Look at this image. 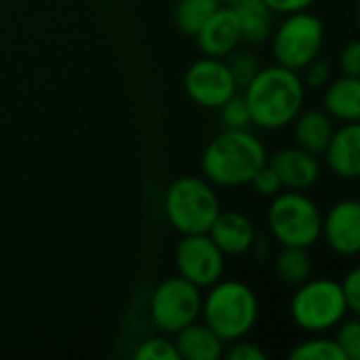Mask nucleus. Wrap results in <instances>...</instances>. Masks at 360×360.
<instances>
[{"label":"nucleus","mask_w":360,"mask_h":360,"mask_svg":"<svg viewBox=\"0 0 360 360\" xmlns=\"http://www.w3.org/2000/svg\"><path fill=\"white\" fill-rule=\"evenodd\" d=\"M209 236L226 255H245L257 240L253 221L238 211H221L213 221Z\"/></svg>","instance_id":"15"},{"label":"nucleus","mask_w":360,"mask_h":360,"mask_svg":"<svg viewBox=\"0 0 360 360\" xmlns=\"http://www.w3.org/2000/svg\"><path fill=\"white\" fill-rule=\"evenodd\" d=\"M200 316L226 344H232L253 331L259 319V300L240 281H217L202 297Z\"/></svg>","instance_id":"3"},{"label":"nucleus","mask_w":360,"mask_h":360,"mask_svg":"<svg viewBox=\"0 0 360 360\" xmlns=\"http://www.w3.org/2000/svg\"><path fill=\"white\" fill-rule=\"evenodd\" d=\"M137 360H181L175 342L165 338H150L146 340L133 354Z\"/></svg>","instance_id":"26"},{"label":"nucleus","mask_w":360,"mask_h":360,"mask_svg":"<svg viewBox=\"0 0 360 360\" xmlns=\"http://www.w3.org/2000/svg\"><path fill=\"white\" fill-rule=\"evenodd\" d=\"M340 72L346 76H359L360 78V38L350 40L338 57Z\"/></svg>","instance_id":"30"},{"label":"nucleus","mask_w":360,"mask_h":360,"mask_svg":"<svg viewBox=\"0 0 360 360\" xmlns=\"http://www.w3.org/2000/svg\"><path fill=\"white\" fill-rule=\"evenodd\" d=\"M291 360H346L338 340L327 333H314L310 340L297 344L291 352Z\"/></svg>","instance_id":"22"},{"label":"nucleus","mask_w":360,"mask_h":360,"mask_svg":"<svg viewBox=\"0 0 360 360\" xmlns=\"http://www.w3.org/2000/svg\"><path fill=\"white\" fill-rule=\"evenodd\" d=\"M304 82L306 86H312V89H325L331 80H333V65L329 59H323V57H316L306 70H304Z\"/></svg>","instance_id":"28"},{"label":"nucleus","mask_w":360,"mask_h":360,"mask_svg":"<svg viewBox=\"0 0 360 360\" xmlns=\"http://www.w3.org/2000/svg\"><path fill=\"white\" fill-rule=\"evenodd\" d=\"M259 196H268V198H274L278 192H283L285 188H283V181H281V177H278V173L270 167V162H266L257 173H255V177L251 179V184H249Z\"/></svg>","instance_id":"27"},{"label":"nucleus","mask_w":360,"mask_h":360,"mask_svg":"<svg viewBox=\"0 0 360 360\" xmlns=\"http://www.w3.org/2000/svg\"><path fill=\"white\" fill-rule=\"evenodd\" d=\"M184 89L196 105L209 110H219L238 93L228 61H221L219 57H202L194 61L184 74Z\"/></svg>","instance_id":"10"},{"label":"nucleus","mask_w":360,"mask_h":360,"mask_svg":"<svg viewBox=\"0 0 360 360\" xmlns=\"http://www.w3.org/2000/svg\"><path fill=\"white\" fill-rule=\"evenodd\" d=\"M175 346L184 360H219L226 354V342L205 323H192L175 333Z\"/></svg>","instance_id":"18"},{"label":"nucleus","mask_w":360,"mask_h":360,"mask_svg":"<svg viewBox=\"0 0 360 360\" xmlns=\"http://www.w3.org/2000/svg\"><path fill=\"white\" fill-rule=\"evenodd\" d=\"M335 120L325 110H302L297 118L293 120V137L295 146L323 156L333 133H335Z\"/></svg>","instance_id":"17"},{"label":"nucleus","mask_w":360,"mask_h":360,"mask_svg":"<svg viewBox=\"0 0 360 360\" xmlns=\"http://www.w3.org/2000/svg\"><path fill=\"white\" fill-rule=\"evenodd\" d=\"M202 314L200 287L184 276H171L162 281L150 300L152 323L162 333H179L188 325L196 323Z\"/></svg>","instance_id":"8"},{"label":"nucleus","mask_w":360,"mask_h":360,"mask_svg":"<svg viewBox=\"0 0 360 360\" xmlns=\"http://www.w3.org/2000/svg\"><path fill=\"white\" fill-rule=\"evenodd\" d=\"M226 356L230 360H266L268 354L253 342H247L245 338L243 340H236L232 342V346L226 350Z\"/></svg>","instance_id":"31"},{"label":"nucleus","mask_w":360,"mask_h":360,"mask_svg":"<svg viewBox=\"0 0 360 360\" xmlns=\"http://www.w3.org/2000/svg\"><path fill=\"white\" fill-rule=\"evenodd\" d=\"M200 51L207 57H228L232 55L238 44L243 42V32L238 17L232 6L221 4L200 27V32L194 36Z\"/></svg>","instance_id":"13"},{"label":"nucleus","mask_w":360,"mask_h":360,"mask_svg":"<svg viewBox=\"0 0 360 360\" xmlns=\"http://www.w3.org/2000/svg\"><path fill=\"white\" fill-rule=\"evenodd\" d=\"M253 127L278 131L291 127L306 103V82L300 72L285 65H266L243 89Z\"/></svg>","instance_id":"1"},{"label":"nucleus","mask_w":360,"mask_h":360,"mask_svg":"<svg viewBox=\"0 0 360 360\" xmlns=\"http://www.w3.org/2000/svg\"><path fill=\"white\" fill-rule=\"evenodd\" d=\"M268 228L281 247H314L323 238V211L297 190L278 192L268 209Z\"/></svg>","instance_id":"5"},{"label":"nucleus","mask_w":360,"mask_h":360,"mask_svg":"<svg viewBox=\"0 0 360 360\" xmlns=\"http://www.w3.org/2000/svg\"><path fill=\"white\" fill-rule=\"evenodd\" d=\"M323 238L342 257L360 255V200L344 198L323 213Z\"/></svg>","instance_id":"11"},{"label":"nucleus","mask_w":360,"mask_h":360,"mask_svg":"<svg viewBox=\"0 0 360 360\" xmlns=\"http://www.w3.org/2000/svg\"><path fill=\"white\" fill-rule=\"evenodd\" d=\"M335 340L344 350L346 360H360V316L344 319L338 327Z\"/></svg>","instance_id":"25"},{"label":"nucleus","mask_w":360,"mask_h":360,"mask_svg":"<svg viewBox=\"0 0 360 360\" xmlns=\"http://www.w3.org/2000/svg\"><path fill=\"white\" fill-rule=\"evenodd\" d=\"M276 15H289L297 11H308L316 0H264Z\"/></svg>","instance_id":"32"},{"label":"nucleus","mask_w":360,"mask_h":360,"mask_svg":"<svg viewBox=\"0 0 360 360\" xmlns=\"http://www.w3.org/2000/svg\"><path fill=\"white\" fill-rule=\"evenodd\" d=\"M356 25H359L360 30V0L356 2Z\"/></svg>","instance_id":"33"},{"label":"nucleus","mask_w":360,"mask_h":360,"mask_svg":"<svg viewBox=\"0 0 360 360\" xmlns=\"http://www.w3.org/2000/svg\"><path fill=\"white\" fill-rule=\"evenodd\" d=\"M217 2H219V4H228V6H230V4H234V2H238V0H217Z\"/></svg>","instance_id":"34"},{"label":"nucleus","mask_w":360,"mask_h":360,"mask_svg":"<svg viewBox=\"0 0 360 360\" xmlns=\"http://www.w3.org/2000/svg\"><path fill=\"white\" fill-rule=\"evenodd\" d=\"M228 57H230L228 68H230V72H232V76L236 80L238 91H243L255 78V74L262 70V65H259V61H257V57L253 53H236L234 51Z\"/></svg>","instance_id":"24"},{"label":"nucleus","mask_w":360,"mask_h":360,"mask_svg":"<svg viewBox=\"0 0 360 360\" xmlns=\"http://www.w3.org/2000/svg\"><path fill=\"white\" fill-rule=\"evenodd\" d=\"M219 213V196L205 177L184 175L175 179L165 194V215L181 236L209 234Z\"/></svg>","instance_id":"4"},{"label":"nucleus","mask_w":360,"mask_h":360,"mask_svg":"<svg viewBox=\"0 0 360 360\" xmlns=\"http://www.w3.org/2000/svg\"><path fill=\"white\" fill-rule=\"evenodd\" d=\"M270 42L274 63L304 72L316 57H321L325 44V23L310 8L283 15V21L272 30Z\"/></svg>","instance_id":"7"},{"label":"nucleus","mask_w":360,"mask_h":360,"mask_svg":"<svg viewBox=\"0 0 360 360\" xmlns=\"http://www.w3.org/2000/svg\"><path fill=\"white\" fill-rule=\"evenodd\" d=\"M293 323L306 333H329L340 327L348 314V304L340 281L308 278L302 283L289 304Z\"/></svg>","instance_id":"6"},{"label":"nucleus","mask_w":360,"mask_h":360,"mask_svg":"<svg viewBox=\"0 0 360 360\" xmlns=\"http://www.w3.org/2000/svg\"><path fill=\"white\" fill-rule=\"evenodd\" d=\"M175 266L179 276L200 289H209L224 276L226 253L209 234H186L175 249Z\"/></svg>","instance_id":"9"},{"label":"nucleus","mask_w":360,"mask_h":360,"mask_svg":"<svg viewBox=\"0 0 360 360\" xmlns=\"http://www.w3.org/2000/svg\"><path fill=\"white\" fill-rule=\"evenodd\" d=\"M340 283L344 289L348 312H352L354 316H360V266H354L352 270H348Z\"/></svg>","instance_id":"29"},{"label":"nucleus","mask_w":360,"mask_h":360,"mask_svg":"<svg viewBox=\"0 0 360 360\" xmlns=\"http://www.w3.org/2000/svg\"><path fill=\"white\" fill-rule=\"evenodd\" d=\"M274 270L276 276L291 287H300L308 278H312L314 262L310 255V249L306 247H281V251L274 257Z\"/></svg>","instance_id":"20"},{"label":"nucleus","mask_w":360,"mask_h":360,"mask_svg":"<svg viewBox=\"0 0 360 360\" xmlns=\"http://www.w3.org/2000/svg\"><path fill=\"white\" fill-rule=\"evenodd\" d=\"M268 162V150L249 129H224L215 135L200 158L202 175L219 188L249 186Z\"/></svg>","instance_id":"2"},{"label":"nucleus","mask_w":360,"mask_h":360,"mask_svg":"<svg viewBox=\"0 0 360 360\" xmlns=\"http://www.w3.org/2000/svg\"><path fill=\"white\" fill-rule=\"evenodd\" d=\"M323 110L338 122H360V78L338 76L323 89Z\"/></svg>","instance_id":"16"},{"label":"nucleus","mask_w":360,"mask_h":360,"mask_svg":"<svg viewBox=\"0 0 360 360\" xmlns=\"http://www.w3.org/2000/svg\"><path fill=\"white\" fill-rule=\"evenodd\" d=\"M323 156L335 177L346 181L360 179V122H342Z\"/></svg>","instance_id":"14"},{"label":"nucleus","mask_w":360,"mask_h":360,"mask_svg":"<svg viewBox=\"0 0 360 360\" xmlns=\"http://www.w3.org/2000/svg\"><path fill=\"white\" fill-rule=\"evenodd\" d=\"M219 6L217 0H179L175 6V25L181 34L196 36Z\"/></svg>","instance_id":"21"},{"label":"nucleus","mask_w":360,"mask_h":360,"mask_svg":"<svg viewBox=\"0 0 360 360\" xmlns=\"http://www.w3.org/2000/svg\"><path fill=\"white\" fill-rule=\"evenodd\" d=\"M238 17L243 42L247 44H262L270 40L274 30V11L264 0H238L230 4Z\"/></svg>","instance_id":"19"},{"label":"nucleus","mask_w":360,"mask_h":360,"mask_svg":"<svg viewBox=\"0 0 360 360\" xmlns=\"http://www.w3.org/2000/svg\"><path fill=\"white\" fill-rule=\"evenodd\" d=\"M219 114H221V122H224V129H249L253 124L251 120V112H249V105L245 101V95H232L221 108H219Z\"/></svg>","instance_id":"23"},{"label":"nucleus","mask_w":360,"mask_h":360,"mask_svg":"<svg viewBox=\"0 0 360 360\" xmlns=\"http://www.w3.org/2000/svg\"><path fill=\"white\" fill-rule=\"evenodd\" d=\"M270 167L278 173L285 190H297L306 192L314 188L323 175L321 158L300 146L283 148L268 156Z\"/></svg>","instance_id":"12"}]
</instances>
